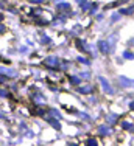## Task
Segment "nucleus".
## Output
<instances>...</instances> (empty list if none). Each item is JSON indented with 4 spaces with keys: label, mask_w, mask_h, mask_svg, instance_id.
Here are the masks:
<instances>
[{
    "label": "nucleus",
    "mask_w": 134,
    "mask_h": 146,
    "mask_svg": "<svg viewBox=\"0 0 134 146\" xmlns=\"http://www.w3.org/2000/svg\"><path fill=\"white\" fill-rule=\"evenodd\" d=\"M98 81H100V84H101V87H103V90L105 92H108L109 95H112V93H114V89L111 87V84H109V81L106 78H103V76H100V78H98Z\"/></svg>",
    "instance_id": "1"
},
{
    "label": "nucleus",
    "mask_w": 134,
    "mask_h": 146,
    "mask_svg": "<svg viewBox=\"0 0 134 146\" xmlns=\"http://www.w3.org/2000/svg\"><path fill=\"white\" fill-rule=\"evenodd\" d=\"M45 65L47 67H58L59 65V58H56V56H48V58H45Z\"/></svg>",
    "instance_id": "2"
},
{
    "label": "nucleus",
    "mask_w": 134,
    "mask_h": 146,
    "mask_svg": "<svg viewBox=\"0 0 134 146\" xmlns=\"http://www.w3.org/2000/svg\"><path fill=\"white\" fill-rule=\"evenodd\" d=\"M98 50H100L103 54H108L109 51H111V47H109V42H106V40H100V42H98Z\"/></svg>",
    "instance_id": "3"
},
{
    "label": "nucleus",
    "mask_w": 134,
    "mask_h": 146,
    "mask_svg": "<svg viewBox=\"0 0 134 146\" xmlns=\"http://www.w3.org/2000/svg\"><path fill=\"white\" fill-rule=\"evenodd\" d=\"M119 82L123 86V87H134V79H129L126 76H120L119 78Z\"/></svg>",
    "instance_id": "4"
},
{
    "label": "nucleus",
    "mask_w": 134,
    "mask_h": 146,
    "mask_svg": "<svg viewBox=\"0 0 134 146\" xmlns=\"http://www.w3.org/2000/svg\"><path fill=\"white\" fill-rule=\"evenodd\" d=\"M98 132H100L101 135H109V134L112 132V129H111L109 126H106V124H103V126L98 127Z\"/></svg>",
    "instance_id": "5"
},
{
    "label": "nucleus",
    "mask_w": 134,
    "mask_h": 146,
    "mask_svg": "<svg viewBox=\"0 0 134 146\" xmlns=\"http://www.w3.org/2000/svg\"><path fill=\"white\" fill-rule=\"evenodd\" d=\"M70 5L69 3H58V11H69Z\"/></svg>",
    "instance_id": "6"
},
{
    "label": "nucleus",
    "mask_w": 134,
    "mask_h": 146,
    "mask_svg": "<svg viewBox=\"0 0 134 146\" xmlns=\"http://www.w3.org/2000/svg\"><path fill=\"white\" fill-rule=\"evenodd\" d=\"M92 90H94L92 86H86V87H81L80 92H81V93H92Z\"/></svg>",
    "instance_id": "7"
},
{
    "label": "nucleus",
    "mask_w": 134,
    "mask_h": 146,
    "mask_svg": "<svg viewBox=\"0 0 134 146\" xmlns=\"http://www.w3.org/2000/svg\"><path fill=\"white\" fill-rule=\"evenodd\" d=\"M53 120H55V118H48L47 121H48V123H50L52 126L55 127V129H59V127H61V126H59V123H58V121H53Z\"/></svg>",
    "instance_id": "8"
},
{
    "label": "nucleus",
    "mask_w": 134,
    "mask_h": 146,
    "mask_svg": "<svg viewBox=\"0 0 134 146\" xmlns=\"http://www.w3.org/2000/svg\"><path fill=\"white\" fill-rule=\"evenodd\" d=\"M133 13H134V6H129V8H126V9H122L120 14H133Z\"/></svg>",
    "instance_id": "9"
},
{
    "label": "nucleus",
    "mask_w": 134,
    "mask_h": 146,
    "mask_svg": "<svg viewBox=\"0 0 134 146\" xmlns=\"http://www.w3.org/2000/svg\"><path fill=\"white\" fill-rule=\"evenodd\" d=\"M123 58H125V59H134V53H131V51L126 50L125 53H123Z\"/></svg>",
    "instance_id": "10"
},
{
    "label": "nucleus",
    "mask_w": 134,
    "mask_h": 146,
    "mask_svg": "<svg viewBox=\"0 0 134 146\" xmlns=\"http://www.w3.org/2000/svg\"><path fill=\"white\" fill-rule=\"evenodd\" d=\"M86 143L89 145V146H97V145H98V141L95 140V138H89V140H87Z\"/></svg>",
    "instance_id": "11"
},
{
    "label": "nucleus",
    "mask_w": 134,
    "mask_h": 146,
    "mask_svg": "<svg viewBox=\"0 0 134 146\" xmlns=\"http://www.w3.org/2000/svg\"><path fill=\"white\" fill-rule=\"evenodd\" d=\"M70 82L76 86V84H80L81 81H80V78H76V76H70Z\"/></svg>",
    "instance_id": "12"
},
{
    "label": "nucleus",
    "mask_w": 134,
    "mask_h": 146,
    "mask_svg": "<svg viewBox=\"0 0 134 146\" xmlns=\"http://www.w3.org/2000/svg\"><path fill=\"white\" fill-rule=\"evenodd\" d=\"M48 112H50V113H52V115H53V117H56V118H58V120H59V118H61V115H59V112H58V110H55V109H50V110H48Z\"/></svg>",
    "instance_id": "13"
},
{
    "label": "nucleus",
    "mask_w": 134,
    "mask_h": 146,
    "mask_svg": "<svg viewBox=\"0 0 134 146\" xmlns=\"http://www.w3.org/2000/svg\"><path fill=\"white\" fill-rule=\"evenodd\" d=\"M8 95H9V93L6 92L5 89H0V96H8Z\"/></svg>",
    "instance_id": "14"
},
{
    "label": "nucleus",
    "mask_w": 134,
    "mask_h": 146,
    "mask_svg": "<svg viewBox=\"0 0 134 146\" xmlns=\"http://www.w3.org/2000/svg\"><path fill=\"white\" fill-rule=\"evenodd\" d=\"M122 126L125 127V129H133V126H131L129 123H122Z\"/></svg>",
    "instance_id": "15"
},
{
    "label": "nucleus",
    "mask_w": 134,
    "mask_h": 146,
    "mask_svg": "<svg viewBox=\"0 0 134 146\" xmlns=\"http://www.w3.org/2000/svg\"><path fill=\"white\" fill-rule=\"evenodd\" d=\"M78 61L83 62V64H89V61H87V59H84V58H78Z\"/></svg>",
    "instance_id": "16"
},
{
    "label": "nucleus",
    "mask_w": 134,
    "mask_h": 146,
    "mask_svg": "<svg viewBox=\"0 0 134 146\" xmlns=\"http://www.w3.org/2000/svg\"><path fill=\"white\" fill-rule=\"evenodd\" d=\"M30 2H33V3H42L44 0H30Z\"/></svg>",
    "instance_id": "17"
},
{
    "label": "nucleus",
    "mask_w": 134,
    "mask_h": 146,
    "mask_svg": "<svg viewBox=\"0 0 134 146\" xmlns=\"http://www.w3.org/2000/svg\"><path fill=\"white\" fill-rule=\"evenodd\" d=\"M117 19H119V14H114V16H112V20H114V22H115Z\"/></svg>",
    "instance_id": "18"
},
{
    "label": "nucleus",
    "mask_w": 134,
    "mask_h": 146,
    "mask_svg": "<svg viewBox=\"0 0 134 146\" xmlns=\"http://www.w3.org/2000/svg\"><path fill=\"white\" fill-rule=\"evenodd\" d=\"M129 107H131V109H134V101H133L131 104H129Z\"/></svg>",
    "instance_id": "19"
},
{
    "label": "nucleus",
    "mask_w": 134,
    "mask_h": 146,
    "mask_svg": "<svg viewBox=\"0 0 134 146\" xmlns=\"http://www.w3.org/2000/svg\"><path fill=\"white\" fill-rule=\"evenodd\" d=\"M2 20H3V14H0V22H2Z\"/></svg>",
    "instance_id": "20"
}]
</instances>
